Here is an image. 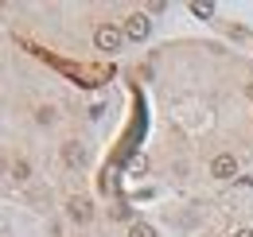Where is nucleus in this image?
Instances as JSON below:
<instances>
[{
	"instance_id": "4",
	"label": "nucleus",
	"mask_w": 253,
	"mask_h": 237,
	"mask_svg": "<svg viewBox=\"0 0 253 237\" xmlns=\"http://www.w3.org/2000/svg\"><path fill=\"white\" fill-rule=\"evenodd\" d=\"M211 175H214V179H234V175H238V159H234V156H214Z\"/></svg>"
},
{
	"instance_id": "9",
	"label": "nucleus",
	"mask_w": 253,
	"mask_h": 237,
	"mask_svg": "<svg viewBox=\"0 0 253 237\" xmlns=\"http://www.w3.org/2000/svg\"><path fill=\"white\" fill-rule=\"evenodd\" d=\"M35 120H39V124H51V120H55V109H39Z\"/></svg>"
},
{
	"instance_id": "10",
	"label": "nucleus",
	"mask_w": 253,
	"mask_h": 237,
	"mask_svg": "<svg viewBox=\"0 0 253 237\" xmlns=\"http://www.w3.org/2000/svg\"><path fill=\"white\" fill-rule=\"evenodd\" d=\"M234 237H253V234H250V230H238V234H234Z\"/></svg>"
},
{
	"instance_id": "5",
	"label": "nucleus",
	"mask_w": 253,
	"mask_h": 237,
	"mask_svg": "<svg viewBox=\"0 0 253 237\" xmlns=\"http://www.w3.org/2000/svg\"><path fill=\"white\" fill-rule=\"evenodd\" d=\"M63 159L70 163V167H82V163H86V148H82L78 140H66L63 144Z\"/></svg>"
},
{
	"instance_id": "6",
	"label": "nucleus",
	"mask_w": 253,
	"mask_h": 237,
	"mask_svg": "<svg viewBox=\"0 0 253 237\" xmlns=\"http://www.w3.org/2000/svg\"><path fill=\"white\" fill-rule=\"evenodd\" d=\"M128 237H156V230L144 226V222H132V226H128Z\"/></svg>"
},
{
	"instance_id": "7",
	"label": "nucleus",
	"mask_w": 253,
	"mask_h": 237,
	"mask_svg": "<svg viewBox=\"0 0 253 237\" xmlns=\"http://www.w3.org/2000/svg\"><path fill=\"white\" fill-rule=\"evenodd\" d=\"M12 175H16V179H32V167H28V163H24V159H20V163H16V167H12Z\"/></svg>"
},
{
	"instance_id": "1",
	"label": "nucleus",
	"mask_w": 253,
	"mask_h": 237,
	"mask_svg": "<svg viewBox=\"0 0 253 237\" xmlns=\"http://www.w3.org/2000/svg\"><path fill=\"white\" fill-rule=\"evenodd\" d=\"M94 43H97V51H117V47L125 43V28H113V24H101V28L94 31Z\"/></svg>"
},
{
	"instance_id": "8",
	"label": "nucleus",
	"mask_w": 253,
	"mask_h": 237,
	"mask_svg": "<svg viewBox=\"0 0 253 237\" xmlns=\"http://www.w3.org/2000/svg\"><path fill=\"white\" fill-rule=\"evenodd\" d=\"M191 12H195V16H211V12H214V4H199V0H195V4H191Z\"/></svg>"
},
{
	"instance_id": "3",
	"label": "nucleus",
	"mask_w": 253,
	"mask_h": 237,
	"mask_svg": "<svg viewBox=\"0 0 253 237\" xmlns=\"http://www.w3.org/2000/svg\"><path fill=\"white\" fill-rule=\"evenodd\" d=\"M148 28H152V24H148V16H144V12H136V16H128V20H125V39H144Z\"/></svg>"
},
{
	"instance_id": "2",
	"label": "nucleus",
	"mask_w": 253,
	"mask_h": 237,
	"mask_svg": "<svg viewBox=\"0 0 253 237\" xmlns=\"http://www.w3.org/2000/svg\"><path fill=\"white\" fill-rule=\"evenodd\" d=\"M66 218H70V222H78V226H86V222L94 218V210H90L86 198H70V202H66Z\"/></svg>"
}]
</instances>
